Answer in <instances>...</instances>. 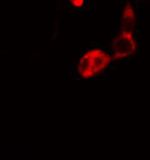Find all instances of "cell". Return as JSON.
I'll return each instance as SVG.
<instances>
[{"label":"cell","mask_w":150,"mask_h":160,"mask_svg":"<svg viewBox=\"0 0 150 160\" xmlns=\"http://www.w3.org/2000/svg\"><path fill=\"white\" fill-rule=\"evenodd\" d=\"M114 64L109 49L100 45H91L82 51L74 64V74L80 79H94L108 72Z\"/></svg>","instance_id":"obj_1"},{"label":"cell","mask_w":150,"mask_h":160,"mask_svg":"<svg viewBox=\"0 0 150 160\" xmlns=\"http://www.w3.org/2000/svg\"><path fill=\"white\" fill-rule=\"evenodd\" d=\"M139 50V41L135 30L119 29L118 32L111 38L109 44V51L112 56L114 62L120 61L125 58L134 56Z\"/></svg>","instance_id":"obj_2"},{"label":"cell","mask_w":150,"mask_h":160,"mask_svg":"<svg viewBox=\"0 0 150 160\" xmlns=\"http://www.w3.org/2000/svg\"><path fill=\"white\" fill-rule=\"evenodd\" d=\"M138 8L136 2L132 0H125L121 5L120 10V28L119 29H129V30H135L138 25Z\"/></svg>","instance_id":"obj_3"},{"label":"cell","mask_w":150,"mask_h":160,"mask_svg":"<svg viewBox=\"0 0 150 160\" xmlns=\"http://www.w3.org/2000/svg\"><path fill=\"white\" fill-rule=\"evenodd\" d=\"M71 8L74 9H81V8H85L86 4H88V0H65Z\"/></svg>","instance_id":"obj_4"},{"label":"cell","mask_w":150,"mask_h":160,"mask_svg":"<svg viewBox=\"0 0 150 160\" xmlns=\"http://www.w3.org/2000/svg\"><path fill=\"white\" fill-rule=\"evenodd\" d=\"M132 1H135V2H141V1H144V0H132Z\"/></svg>","instance_id":"obj_5"}]
</instances>
